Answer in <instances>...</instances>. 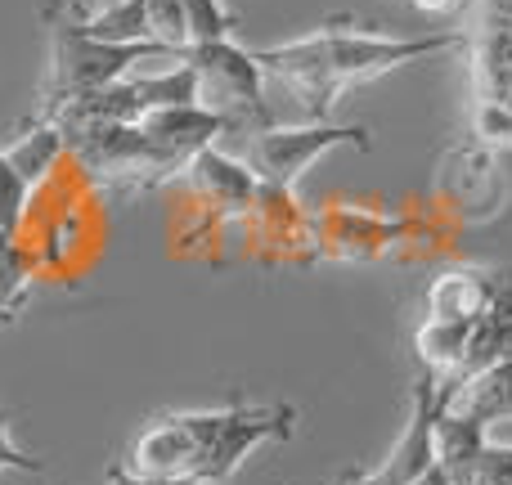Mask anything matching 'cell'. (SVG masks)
Segmentation results:
<instances>
[{"mask_svg":"<svg viewBox=\"0 0 512 485\" xmlns=\"http://www.w3.org/2000/svg\"><path fill=\"white\" fill-rule=\"evenodd\" d=\"M185 427L194 436V481L221 485L243 468V459L265 441H292L297 409L292 405H248L234 400L221 409L185 414Z\"/></svg>","mask_w":512,"mask_h":485,"instance_id":"obj_3","label":"cell"},{"mask_svg":"<svg viewBox=\"0 0 512 485\" xmlns=\"http://www.w3.org/2000/svg\"><path fill=\"white\" fill-rule=\"evenodd\" d=\"M369 153L373 135L369 126H337V122H306V126H265L248 140V153L243 162L252 167V176L261 180V189H274V194H292L301 176L315 167L324 153L342 149Z\"/></svg>","mask_w":512,"mask_h":485,"instance_id":"obj_5","label":"cell"},{"mask_svg":"<svg viewBox=\"0 0 512 485\" xmlns=\"http://www.w3.org/2000/svg\"><path fill=\"white\" fill-rule=\"evenodd\" d=\"M63 153H68V140H63L59 122H50V117H23V131H18V140L5 149V158L14 162L18 176L36 189L54 171V162H59Z\"/></svg>","mask_w":512,"mask_h":485,"instance_id":"obj_12","label":"cell"},{"mask_svg":"<svg viewBox=\"0 0 512 485\" xmlns=\"http://www.w3.org/2000/svg\"><path fill=\"white\" fill-rule=\"evenodd\" d=\"M468 54L477 104H512V0H477Z\"/></svg>","mask_w":512,"mask_h":485,"instance_id":"obj_6","label":"cell"},{"mask_svg":"<svg viewBox=\"0 0 512 485\" xmlns=\"http://www.w3.org/2000/svg\"><path fill=\"white\" fill-rule=\"evenodd\" d=\"M495 292V270H472V265H450L441 270L423 292L427 319H450V324H477L481 310Z\"/></svg>","mask_w":512,"mask_h":485,"instance_id":"obj_11","label":"cell"},{"mask_svg":"<svg viewBox=\"0 0 512 485\" xmlns=\"http://www.w3.org/2000/svg\"><path fill=\"white\" fill-rule=\"evenodd\" d=\"M27 198H32V185L18 176L14 162L0 149V230H5L9 239H14L18 221H23V212H27Z\"/></svg>","mask_w":512,"mask_h":485,"instance_id":"obj_18","label":"cell"},{"mask_svg":"<svg viewBox=\"0 0 512 485\" xmlns=\"http://www.w3.org/2000/svg\"><path fill=\"white\" fill-rule=\"evenodd\" d=\"M90 36L113 45H144L149 41V23H144V0H117V5L99 9L90 18H77ZM171 54V50H167Z\"/></svg>","mask_w":512,"mask_h":485,"instance_id":"obj_14","label":"cell"},{"mask_svg":"<svg viewBox=\"0 0 512 485\" xmlns=\"http://www.w3.org/2000/svg\"><path fill=\"white\" fill-rule=\"evenodd\" d=\"M468 333L472 324H450V319H423L414 333V355L418 369L432 373L441 387H450L454 373L463 364V351H468Z\"/></svg>","mask_w":512,"mask_h":485,"instance_id":"obj_13","label":"cell"},{"mask_svg":"<svg viewBox=\"0 0 512 485\" xmlns=\"http://www.w3.org/2000/svg\"><path fill=\"white\" fill-rule=\"evenodd\" d=\"M441 409H450V391L432 378V373L418 369L414 378V405H409V423L400 432V441L391 445L387 463H382V481L387 485H409L418 481L427 468L436 463V418Z\"/></svg>","mask_w":512,"mask_h":485,"instance_id":"obj_7","label":"cell"},{"mask_svg":"<svg viewBox=\"0 0 512 485\" xmlns=\"http://www.w3.org/2000/svg\"><path fill=\"white\" fill-rule=\"evenodd\" d=\"M189 189L198 194V203L212 207L216 221H234V216H248L261 203V180L252 176V167L243 158H230L212 144L203 149L194 162L185 167Z\"/></svg>","mask_w":512,"mask_h":485,"instance_id":"obj_8","label":"cell"},{"mask_svg":"<svg viewBox=\"0 0 512 485\" xmlns=\"http://www.w3.org/2000/svg\"><path fill=\"white\" fill-rule=\"evenodd\" d=\"M409 485H450V477H445V468H441V463H432V468H427L423 477H418V481H409Z\"/></svg>","mask_w":512,"mask_h":485,"instance_id":"obj_25","label":"cell"},{"mask_svg":"<svg viewBox=\"0 0 512 485\" xmlns=\"http://www.w3.org/2000/svg\"><path fill=\"white\" fill-rule=\"evenodd\" d=\"M144 23H149V41L171 54L189 50V23L180 0H144Z\"/></svg>","mask_w":512,"mask_h":485,"instance_id":"obj_16","label":"cell"},{"mask_svg":"<svg viewBox=\"0 0 512 485\" xmlns=\"http://www.w3.org/2000/svg\"><path fill=\"white\" fill-rule=\"evenodd\" d=\"M126 472L153 481H194V436L185 427V414H162L135 436Z\"/></svg>","mask_w":512,"mask_h":485,"instance_id":"obj_10","label":"cell"},{"mask_svg":"<svg viewBox=\"0 0 512 485\" xmlns=\"http://www.w3.org/2000/svg\"><path fill=\"white\" fill-rule=\"evenodd\" d=\"M5 468H18V472H45L41 459H32L27 450H18L14 436H9V414L0 409V472Z\"/></svg>","mask_w":512,"mask_h":485,"instance_id":"obj_21","label":"cell"},{"mask_svg":"<svg viewBox=\"0 0 512 485\" xmlns=\"http://www.w3.org/2000/svg\"><path fill=\"white\" fill-rule=\"evenodd\" d=\"M108 485H203V481H153V477H135L126 468H113L108 472Z\"/></svg>","mask_w":512,"mask_h":485,"instance_id":"obj_23","label":"cell"},{"mask_svg":"<svg viewBox=\"0 0 512 485\" xmlns=\"http://www.w3.org/2000/svg\"><path fill=\"white\" fill-rule=\"evenodd\" d=\"M512 360V270H495V292H490V306L481 310V319L472 324L468 333V351H463V364L459 373H454V382L445 391L463 387V382H472L477 373L495 369V364H508Z\"/></svg>","mask_w":512,"mask_h":485,"instance_id":"obj_9","label":"cell"},{"mask_svg":"<svg viewBox=\"0 0 512 485\" xmlns=\"http://www.w3.org/2000/svg\"><path fill=\"white\" fill-rule=\"evenodd\" d=\"M468 50V32L463 27H441L427 36H378V32H355L351 18L315 27L310 36L270 45V50H252L265 77L283 81L306 108L310 122H328L333 104L346 90L364 86L373 77L405 68L418 59H436V54H459Z\"/></svg>","mask_w":512,"mask_h":485,"instance_id":"obj_1","label":"cell"},{"mask_svg":"<svg viewBox=\"0 0 512 485\" xmlns=\"http://www.w3.org/2000/svg\"><path fill=\"white\" fill-rule=\"evenodd\" d=\"M342 485H387V481H382V472H360L355 468V472H346L342 477Z\"/></svg>","mask_w":512,"mask_h":485,"instance_id":"obj_24","label":"cell"},{"mask_svg":"<svg viewBox=\"0 0 512 485\" xmlns=\"http://www.w3.org/2000/svg\"><path fill=\"white\" fill-rule=\"evenodd\" d=\"M45 27H50V77H45L41 99H36V108L27 117H54L72 99L131 77V68L144 59H167V63L180 59V54H167L153 41H144V45L99 41L63 5H45Z\"/></svg>","mask_w":512,"mask_h":485,"instance_id":"obj_2","label":"cell"},{"mask_svg":"<svg viewBox=\"0 0 512 485\" xmlns=\"http://www.w3.org/2000/svg\"><path fill=\"white\" fill-rule=\"evenodd\" d=\"M189 23V45H212V41H234L239 18L221 5V0H180Z\"/></svg>","mask_w":512,"mask_h":485,"instance_id":"obj_15","label":"cell"},{"mask_svg":"<svg viewBox=\"0 0 512 485\" xmlns=\"http://www.w3.org/2000/svg\"><path fill=\"white\" fill-rule=\"evenodd\" d=\"M454 485H512V445L486 441L477 459L468 463V472Z\"/></svg>","mask_w":512,"mask_h":485,"instance_id":"obj_19","label":"cell"},{"mask_svg":"<svg viewBox=\"0 0 512 485\" xmlns=\"http://www.w3.org/2000/svg\"><path fill=\"white\" fill-rule=\"evenodd\" d=\"M185 63L198 77V104L221 113L230 131L256 135L274 126L270 99H265V72L252 50L239 41H212V45H189Z\"/></svg>","mask_w":512,"mask_h":485,"instance_id":"obj_4","label":"cell"},{"mask_svg":"<svg viewBox=\"0 0 512 485\" xmlns=\"http://www.w3.org/2000/svg\"><path fill=\"white\" fill-rule=\"evenodd\" d=\"M27 288H32V256L18 252V243H14L0 252V324H9L23 310Z\"/></svg>","mask_w":512,"mask_h":485,"instance_id":"obj_17","label":"cell"},{"mask_svg":"<svg viewBox=\"0 0 512 485\" xmlns=\"http://www.w3.org/2000/svg\"><path fill=\"white\" fill-rule=\"evenodd\" d=\"M409 5H414L418 14H427V18H459L472 0H409Z\"/></svg>","mask_w":512,"mask_h":485,"instance_id":"obj_22","label":"cell"},{"mask_svg":"<svg viewBox=\"0 0 512 485\" xmlns=\"http://www.w3.org/2000/svg\"><path fill=\"white\" fill-rule=\"evenodd\" d=\"M472 135L490 149H512V104H472Z\"/></svg>","mask_w":512,"mask_h":485,"instance_id":"obj_20","label":"cell"}]
</instances>
